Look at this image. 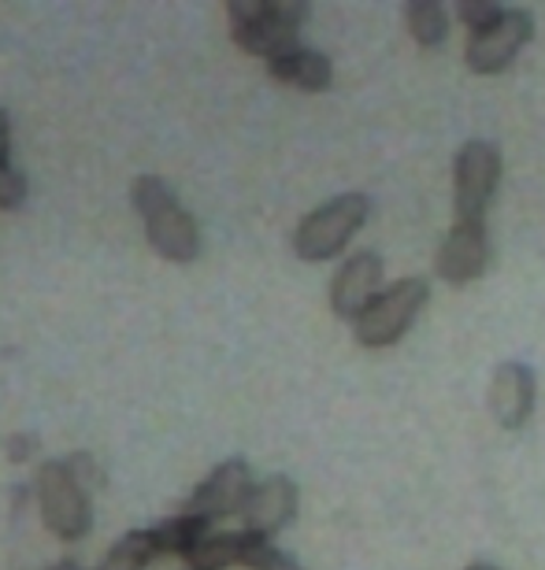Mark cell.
<instances>
[{
    "label": "cell",
    "instance_id": "6da1fadb",
    "mask_svg": "<svg viewBox=\"0 0 545 570\" xmlns=\"http://www.w3.org/2000/svg\"><path fill=\"white\" fill-rule=\"evenodd\" d=\"M130 200H134V212H138L145 223V237H149L153 253H160L164 259H172V264H193V259L201 256L197 219L182 208L164 178H156V175L134 178Z\"/></svg>",
    "mask_w": 545,
    "mask_h": 570
},
{
    "label": "cell",
    "instance_id": "7a4b0ae2",
    "mask_svg": "<svg viewBox=\"0 0 545 570\" xmlns=\"http://www.w3.org/2000/svg\"><path fill=\"white\" fill-rule=\"evenodd\" d=\"M226 19H231V38L237 49L279 60L301 49L298 33L309 19V4L304 0H231Z\"/></svg>",
    "mask_w": 545,
    "mask_h": 570
},
{
    "label": "cell",
    "instance_id": "3957f363",
    "mask_svg": "<svg viewBox=\"0 0 545 570\" xmlns=\"http://www.w3.org/2000/svg\"><path fill=\"white\" fill-rule=\"evenodd\" d=\"M371 215V200L363 193H342V197L327 200L323 208H315L312 215H304L298 234H293V253L309 264H323L334 259L349 245L363 223Z\"/></svg>",
    "mask_w": 545,
    "mask_h": 570
},
{
    "label": "cell",
    "instance_id": "277c9868",
    "mask_svg": "<svg viewBox=\"0 0 545 570\" xmlns=\"http://www.w3.org/2000/svg\"><path fill=\"white\" fill-rule=\"evenodd\" d=\"M33 497H38L41 522L60 541L86 538L89 527H94L89 493L75 482V474L67 471L64 460H49L38 466V474H33Z\"/></svg>",
    "mask_w": 545,
    "mask_h": 570
},
{
    "label": "cell",
    "instance_id": "5b68a950",
    "mask_svg": "<svg viewBox=\"0 0 545 570\" xmlns=\"http://www.w3.org/2000/svg\"><path fill=\"white\" fill-rule=\"evenodd\" d=\"M427 296H430V289L424 278L393 282L390 289H382L374 296V304L353 323L357 345H363V348L397 345V341L408 334V326L419 318V312L427 307Z\"/></svg>",
    "mask_w": 545,
    "mask_h": 570
},
{
    "label": "cell",
    "instance_id": "8992f818",
    "mask_svg": "<svg viewBox=\"0 0 545 570\" xmlns=\"http://www.w3.org/2000/svg\"><path fill=\"white\" fill-rule=\"evenodd\" d=\"M531 38H535V19L519 8H508L486 30L471 33L464 56H468V67L475 75H502Z\"/></svg>",
    "mask_w": 545,
    "mask_h": 570
},
{
    "label": "cell",
    "instance_id": "52a82bcc",
    "mask_svg": "<svg viewBox=\"0 0 545 570\" xmlns=\"http://www.w3.org/2000/svg\"><path fill=\"white\" fill-rule=\"evenodd\" d=\"M249 497H253V474H249V463L234 455V460H223L197 489H193V497L186 500V511L212 527V522H220V519L242 515Z\"/></svg>",
    "mask_w": 545,
    "mask_h": 570
},
{
    "label": "cell",
    "instance_id": "ba28073f",
    "mask_svg": "<svg viewBox=\"0 0 545 570\" xmlns=\"http://www.w3.org/2000/svg\"><path fill=\"white\" fill-rule=\"evenodd\" d=\"M497 178H502V153L490 141H468L457 156V215L460 219H483Z\"/></svg>",
    "mask_w": 545,
    "mask_h": 570
},
{
    "label": "cell",
    "instance_id": "9c48e42d",
    "mask_svg": "<svg viewBox=\"0 0 545 570\" xmlns=\"http://www.w3.org/2000/svg\"><path fill=\"white\" fill-rule=\"evenodd\" d=\"M486 264H490V237H486L483 219H457L449 237L441 242L438 253V275L449 285H468L483 278Z\"/></svg>",
    "mask_w": 545,
    "mask_h": 570
},
{
    "label": "cell",
    "instance_id": "30bf717a",
    "mask_svg": "<svg viewBox=\"0 0 545 570\" xmlns=\"http://www.w3.org/2000/svg\"><path fill=\"white\" fill-rule=\"evenodd\" d=\"M379 285H382V259L374 253H357L331 282V312L338 318L357 323V318L374 304Z\"/></svg>",
    "mask_w": 545,
    "mask_h": 570
},
{
    "label": "cell",
    "instance_id": "8fae6325",
    "mask_svg": "<svg viewBox=\"0 0 545 570\" xmlns=\"http://www.w3.org/2000/svg\"><path fill=\"white\" fill-rule=\"evenodd\" d=\"M293 515H298V485L286 474H271L260 485H253V497H249V504L242 511V522L249 533L267 541L271 533H279L286 522H293Z\"/></svg>",
    "mask_w": 545,
    "mask_h": 570
},
{
    "label": "cell",
    "instance_id": "7c38bea8",
    "mask_svg": "<svg viewBox=\"0 0 545 570\" xmlns=\"http://www.w3.org/2000/svg\"><path fill=\"white\" fill-rule=\"evenodd\" d=\"M490 407L505 430L524 426L531 407H535V371L524 363H502L490 385Z\"/></svg>",
    "mask_w": 545,
    "mask_h": 570
},
{
    "label": "cell",
    "instance_id": "4fadbf2b",
    "mask_svg": "<svg viewBox=\"0 0 545 570\" xmlns=\"http://www.w3.org/2000/svg\"><path fill=\"white\" fill-rule=\"evenodd\" d=\"M267 549L264 538L256 533H208L201 541V549L189 556V563L197 570H226V567H253L256 556Z\"/></svg>",
    "mask_w": 545,
    "mask_h": 570
},
{
    "label": "cell",
    "instance_id": "5bb4252c",
    "mask_svg": "<svg viewBox=\"0 0 545 570\" xmlns=\"http://www.w3.org/2000/svg\"><path fill=\"white\" fill-rule=\"evenodd\" d=\"M267 75L275 82H286V86H298L304 94H323L334 78V67L327 60L323 52L315 49H293L279 60H267Z\"/></svg>",
    "mask_w": 545,
    "mask_h": 570
},
{
    "label": "cell",
    "instance_id": "9a60e30c",
    "mask_svg": "<svg viewBox=\"0 0 545 570\" xmlns=\"http://www.w3.org/2000/svg\"><path fill=\"white\" fill-rule=\"evenodd\" d=\"M149 533H153L156 556H167V560H189V556L201 549V541L208 538V522L189 515V511H182V515L156 522Z\"/></svg>",
    "mask_w": 545,
    "mask_h": 570
},
{
    "label": "cell",
    "instance_id": "2e32d148",
    "mask_svg": "<svg viewBox=\"0 0 545 570\" xmlns=\"http://www.w3.org/2000/svg\"><path fill=\"white\" fill-rule=\"evenodd\" d=\"M153 560H156L153 533L149 530H134L105 556V563H100L97 570H149Z\"/></svg>",
    "mask_w": 545,
    "mask_h": 570
},
{
    "label": "cell",
    "instance_id": "e0dca14e",
    "mask_svg": "<svg viewBox=\"0 0 545 570\" xmlns=\"http://www.w3.org/2000/svg\"><path fill=\"white\" fill-rule=\"evenodd\" d=\"M408 30H412V38L424 45V49H435L449 33L446 8L435 4V0H412V4H408Z\"/></svg>",
    "mask_w": 545,
    "mask_h": 570
},
{
    "label": "cell",
    "instance_id": "ac0fdd59",
    "mask_svg": "<svg viewBox=\"0 0 545 570\" xmlns=\"http://www.w3.org/2000/svg\"><path fill=\"white\" fill-rule=\"evenodd\" d=\"M452 11H457V19L475 33V30H486L490 22L502 19L505 8H497L494 0H460V4L452 8Z\"/></svg>",
    "mask_w": 545,
    "mask_h": 570
},
{
    "label": "cell",
    "instance_id": "d6986e66",
    "mask_svg": "<svg viewBox=\"0 0 545 570\" xmlns=\"http://www.w3.org/2000/svg\"><path fill=\"white\" fill-rule=\"evenodd\" d=\"M67 471L75 474V482L86 489V493H94V489L105 485V471L97 466V460L89 452H75V455H67Z\"/></svg>",
    "mask_w": 545,
    "mask_h": 570
},
{
    "label": "cell",
    "instance_id": "ffe728a7",
    "mask_svg": "<svg viewBox=\"0 0 545 570\" xmlns=\"http://www.w3.org/2000/svg\"><path fill=\"white\" fill-rule=\"evenodd\" d=\"M27 200V178L11 164H0V212H11Z\"/></svg>",
    "mask_w": 545,
    "mask_h": 570
},
{
    "label": "cell",
    "instance_id": "44dd1931",
    "mask_svg": "<svg viewBox=\"0 0 545 570\" xmlns=\"http://www.w3.org/2000/svg\"><path fill=\"white\" fill-rule=\"evenodd\" d=\"M253 570H304L293 556H286V552H279V549H267L256 556V563H253Z\"/></svg>",
    "mask_w": 545,
    "mask_h": 570
},
{
    "label": "cell",
    "instance_id": "7402d4cb",
    "mask_svg": "<svg viewBox=\"0 0 545 570\" xmlns=\"http://www.w3.org/2000/svg\"><path fill=\"white\" fill-rule=\"evenodd\" d=\"M33 452H38V438H33V433H16V438H8V460L11 463H27Z\"/></svg>",
    "mask_w": 545,
    "mask_h": 570
},
{
    "label": "cell",
    "instance_id": "603a6c76",
    "mask_svg": "<svg viewBox=\"0 0 545 570\" xmlns=\"http://www.w3.org/2000/svg\"><path fill=\"white\" fill-rule=\"evenodd\" d=\"M8 156H11V119L0 108V164H8Z\"/></svg>",
    "mask_w": 545,
    "mask_h": 570
},
{
    "label": "cell",
    "instance_id": "cb8c5ba5",
    "mask_svg": "<svg viewBox=\"0 0 545 570\" xmlns=\"http://www.w3.org/2000/svg\"><path fill=\"white\" fill-rule=\"evenodd\" d=\"M49 570H82V567H78L75 560H60V563H52Z\"/></svg>",
    "mask_w": 545,
    "mask_h": 570
},
{
    "label": "cell",
    "instance_id": "d4e9b609",
    "mask_svg": "<svg viewBox=\"0 0 545 570\" xmlns=\"http://www.w3.org/2000/svg\"><path fill=\"white\" fill-rule=\"evenodd\" d=\"M468 570H497V567L494 563H471Z\"/></svg>",
    "mask_w": 545,
    "mask_h": 570
},
{
    "label": "cell",
    "instance_id": "484cf974",
    "mask_svg": "<svg viewBox=\"0 0 545 570\" xmlns=\"http://www.w3.org/2000/svg\"><path fill=\"white\" fill-rule=\"evenodd\" d=\"M189 570H197V567H193V563H189Z\"/></svg>",
    "mask_w": 545,
    "mask_h": 570
}]
</instances>
